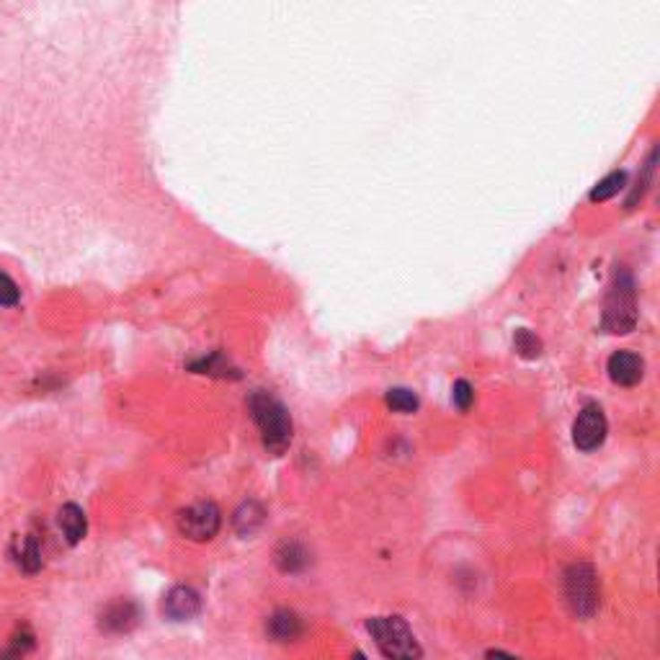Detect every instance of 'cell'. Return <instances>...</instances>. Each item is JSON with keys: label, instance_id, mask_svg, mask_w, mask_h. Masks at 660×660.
<instances>
[{"label": "cell", "instance_id": "6da1fadb", "mask_svg": "<svg viewBox=\"0 0 660 660\" xmlns=\"http://www.w3.org/2000/svg\"><path fill=\"white\" fill-rule=\"evenodd\" d=\"M250 415L261 431L264 447L271 454H284L291 444V418H289L287 408L271 397L268 392H253L248 400Z\"/></svg>", "mask_w": 660, "mask_h": 660}, {"label": "cell", "instance_id": "7a4b0ae2", "mask_svg": "<svg viewBox=\"0 0 660 660\" xmlns=\"http://www.w3.org/2000/svg\"><path fill=\"white\" fill-rule=\"evenodd\" d=\"M638 326V297H635V279L624 266H617L614 282L606 294L604 308V330L609 333H630Z\"/></svg>", "mask_w": 660, "mask_h": 660}, {"label": "cell", "instance_id": "3957f363", "mask_svg": "<svg viewBox=\"0 0 660 660\" xmlns=\"http://www.w3.org/2000/svg\"><path fill=\"white\" fill-rule=\"evenodd\" d=\"M367 630L382 650V656L390 660H421V645L412 638L411 627L400 617H371Z\"/></svg>", "mask_w": 660, "mask_h": 660}, {"label": "cell", "instance_id": "277c9868", "mask_svg": "<svg viewBox=\"0 0 660 660\" xmlns=\"http://www.w3.org/2000/svg\"><path fill=\"white\" fill-rule=\"evenodd\" d=\"M565 596L578 617L588 619L598 609V578L594 565L576 562L565 570Z\"/></svg>", "mask_w": 660, "mask_h": 660}, {"label": "cell", "instance_id": "5b68a950", "mask_svg": "<svg viewBox=\"0 0 660 660\" xmlns=\"http://www.w3.org/2000/svg\"><path fill=\"white\" fill-rule=\"evenodd\" d=\"M220 524H222V514L212 500H199L178 514V532L191 542H209L220 532Z\"/></svg>", "mask_w": 660, "mask_h": 660}, {"label": "cell", "instance_id": "8992f818", "mask_svg": "<svg viewBox=\"0 0 660 660\" xmlns=\"http://www.w3.org/2000/svg\"><path fill=\"white\" fill-rule=\"evenodd\" d=\"M606 431H609V426H606L604 411L598 405H586L578 412L576 423H573V444L580 452H594L604 444Z\"/></svg>", "mask_w": 660, "mask_h": 660}, {"label": "cell", "instance_id": "52a82bcc", "mask_svg": "<svg viewBox=\"0 0 660 660\" xmlns=\"http://www.w3.org/2000/svg\"><path fill=\"white\" fill-rule=\"evenodd\" d=\"M137 621H140V609H137V604L119 598V601H111L109 606H103L101 617H99V627H101L103 632H109V635H124V632H129Z\"/></svg>", "mask_w": 660, "mask_h": 660}, {"label": "cell", "instance_id": "ba28073f", "mask_svg": "<svg viewBox=\"0 0 660 660\" xmlns=\"http://www.w3.org/2000/svg\"><path fill=\"white\" fill-rule=\"evenodd\" d=\"M606 369H609V377H612L614 385L635 387L642 379V374H645V364H642L638 353H632V351H617V353L609 356Z\"/></svg>", "mask_w": 660, "mask_h": 660}, {"label": "cell", "instance_id": "9c48e42d", "mask_svg": "<svg viewBox=\"0 0 660 660\" xmlns=\"http://www.w3.org/2000/svg\"><path fill=\"white\" fill-rule=\"evenodd\" d=\"M199 609H202V598L188 586H176L163 598L165 617L173 619V621H186V619L196 617Z\"/></svg>", "mask_w": 660, "mask_h": 660}, {"label": "cell", "instance_id": "30bf717a", "mask_svg": "<svg viewBox=\"0 0 660 660\" xmlns=\"http://www.w3.org/2000/svg\"><path fill=\"white\" fill-rule=\"evenodd\" d=\"M266 635L274 642H291L302 635V619L289 609H279L266 619Z\"/></svg>", "mask_w": 660, "mask_h": 660}, {"label": "cell", "instance_id": "8fae6325", "mask_svg": "<svg viewBox=\"0 0 660 660\" xmlns=\"http://www.w3.org/2000/svg\"><path fill=\"white\" fill-rule=\"evenodd\" d=\"M60 529L65 539L70 544H78L85 532H88V521H85V514H82L81 506L75 503H67L60 508Z\"/></svg>", "mask_w": 660, "mask_h": 660}, {"label": "cell", "instance_id": "7c38bea8", "mask_svg": "<svg viewBox=\"0 0 660 660\" xmlns=\"http://www.w3.org/2000/svg\"><path fill=\"white\" fill-rule=\"evenodd\" d=\"M276 565L282 573H300L309 565V552L300 542H284L276 550Z\"/></svg>", "mask_w": 660, "mask_h": 660}, {"label": "cell", "instance_id": "4fadbf2b", "mask_svg": "<svg viewBox=\"0 0 660 660\" xmlns=\"http://www.w3.org/2000/svg\"><path fill=\"white\" fill-rule=\"evenodd\" d=\"M264 521H266V511H264L256 500L243 503V506L235 511V516H232V526L238 529V534L243 536H250L253 532H258Z\"/></svg>", "mask_w": 660, "mask_h": 660}, {"label": "cell", "instance_id": "5bb4252c", "mask_svg": "<svg viewBox=\"0 0 660 660\" xmlns=\"http://www.w3.org/2000/svg\"><path fill=\"white\" fill-rule=\"evenodd\" d=\"M16 562H19V568L23 573H37L41 568V544L39 539L34 534L23 536L19 539V544H16Z\"/></svg>", "mask_w": 660, "mask_h": 660}, {"label": "cell", "instance_id": "9a60e30c", "mask_svg": "<svg viewBox=\"0 0 660 660\" xmlns=\"http://www.w3.org/2000/svg\"><path fill=\"white\" fill-rule=\"evenodd\" d=\"M31 650H34V635H31V630L23 627V630H19L13 638L8 639V645L0 653V660H23Z\"/></svg>", "mask_w": 660, "mask_h": 660}, {"label": "cell", "instance_id": "2e32d148", "mask_svg": "<svg viewBox=\"0 0 660 660\" xmlns=\"http://www.w3.org/2000/svg\"><path fill=\"white\" fill-rule=\"evenodd\" d=\"M627 184V173L624 170H614V173H609L604 181H598L596 188L591 191V202H606V199H612V196H617L619 191L624 188Z\"/></svg>", "mask_w": 660, "mask_h": 660}, {"label": "cell", "instance_id": "e0dca14e", "mask_svg": "<svg viewBox=\"0 0 660 660\" xmlns=\"http://www.w3.org/2000/svg\"><path fill=\"white\" fill-rule=\"evenodd\" d=\"M387 405H390V411L395 412H415L418 411V397H415V392L405 390V387H395V390L387 392Z\"/></svg>", "mask_w": 660, "mask_h": 660}, {"label": "cell", "instance_id": "ac0fdd59", "mask_svg": "<svg viewBox=\"0 0 660 660\" xmlns=\"http://www.w3.org/2000/svg\"><path fill=\"white\" fill-rule=\"evenodd\" d=\"M514 346H516V353H518V356H524V359H536V356L542 353V341L536 338L532 330H526V328H521L518 333H516Z\"/></svg>", "mask_w": 660, "mask_h": 660}, {"label": "cell", "instance_id": "d6986e66", "mask_svg": "<svg viewBox=\"0 0 660 660\" xmlns=\"http://www.w3.org/2000/svg\"><path fill=\"white\" fill-rule=\"evenodd\" d=\"M19 300H21L19 284H16L8 274L0 271V305H3V308H13V305H19Z\"/></svg>", "mask_w": 660, "mask_h": 660}, {"label": "cell", "instance_id": "ffe728a7", "mask_svg": "<svg viewBox=\"0 0 660 660\" xmlns=\"http://www.w3.org/2000/svg\"><path fill=\"white\" fill-rule=\"evenodd\" d=\"M194 369L202 374H217V377H227L230 374V364L222 359V353H212L209 359H199L194 364Z\"/></svg>", "mask_w": 660, "mask_h": 660}, {"label": "cell", "instance_id": "44dd1931", "mask_svg": "<svg viewBox=\"0 0 660 660\" xmlns=\"http://www.w3.org/2000/svg\"><path fill=\"white\" fill-rule=\"evenodd\" d=\"M452 400H454V405H456L459 411H470V405L474 403L473 385H470L467 379H459V382H454Z\"/></svg>", "mask_w": 660, "mask_h": 660}, {"label": "cell", "instance_id": "7402d4cb", "mask_svg": "<svg viewBox=\"0 0 660 660\" xmlns=\"http://www.w3.org/2000/svg\"><path fill=\"white\" fill-rule=\"evenodd\" d=\"M488 660H516V658L506 656V653H500V650H493V653H488Z\"/></svg>", "mask_w": 660, "mask_h": 660}, {"label": "cell", "instance_id": "603a6c76", "mask_svg": "<svg viewBox=\"0 0 660 660\" xmlns=\"http://www.w3.org/2000/svg\"><path fill=\"white\" fill-rule=\"evenodd\" d=\"M353 660H367V658H364L361 653H356V656H353Z\"/></svg>", "mask_w": 660, "mask_h": 660}]
</instances>
